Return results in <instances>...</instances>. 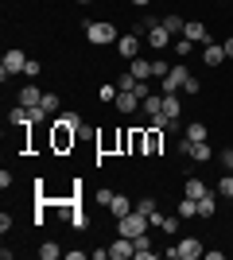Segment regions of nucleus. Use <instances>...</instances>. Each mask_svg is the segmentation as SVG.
I'll use <instances>...</instances> for the list:
<instances>
[{"label": "nucleus", "mask_w": 233, "mask_h": 260, "mask_svg": "<svg viewBox=\"0 0 233 260\" xmlns=\"http://www.w3.org/2000/svg\"><path fill=\"white\" fill-rule=\"evenodd\" d=\"M222 47H225V58H233V35H229V39H225Z\"/></svg>", "instance_id": "40"}, {"label": "nucleus", "mask_w": 233, "mask_h": 260, "mask_svg": "<svg viewBox=\"0 0 233 260\" xmlns=\"http://www.w3.org/2000/svg\"><path fill=\"white\" fill-rule=\"evenodd\" d=\"M202 62H206V66H222L225 62V47L222 43H206V47H202Z\"/></svg>", "instance_id": "12"}, {"label": "nucleus", "mask_w": 233, "mask_h": 260, "mask_svg": "<svg viewBox=\"0 0 233 260\" xmlns=\"http://www.w3.org/2000/svg\"><path fill=\"white\" fill-rule=\"evenodd\" d=\"M148 214H140V210H132V214H124V217H117V233L121 237H140V233H148Z\"/></svg>", "instance_id": "2"}, {"label": "nucleus", "mask_w": 233, "mask_h": 260, "mask_svg": "<svg viewBox=\"0 0 233 260\" xmlns=\"http://www.w3.org/2000/svg\"><path fill=\"white\" fill-rule=\"evenodd\" d=\"M70 221H74V229H86V214H82V210H74V214H70Z\"/></svg>", "instance_id": "37"}, {"label": "nucleus", "mask_w": 233, "mask_h": 260, "mask_svg": "<svg viewBox=\"0 0 233 260\" xmlns=\"http://www.w3.org/2000/svg\"><path fill=\"white\" fill-rule=\"evenodd\" d=\"M183 39H190V43H202V47H206V43H214V39H210V31H206V23H198V20H190L187 27H183Z\"/></svg>", "instance_id": "9"}, {"label": "nucleus", "mask_w": 233, "mask_h": 260, "mask_svg": "<svg viewBox=\"0 0 233 260\" xmlns=\"http://www.w3.org/2000/svg\"><path fill=\"white\" fill-rule=\"evenodd\" d=\"M159 148H163V128H148L144 132V155H159Z\"/></svg>", "instance_id": "11"}, {"label": "nucleus", "mask_w": 233, "mask_h": 260, "mask_svg": "<svg viewBox=\"0 0 233 260\" xmlns=\"http://www.w3.org/2000/svg\"><path fill=\"white\" fill-rule=\"evenodd\" d=\"M51 128H55V136H51V144H55V152H66V148H74V136L78 128H70V124H62V120H51Z\"/></svg>", "instance_id": "5"}, {"label": "nucleus", "mask_w": 233, "mask_h": 260, "mask_svg": "<svg viewBox=\"0 0 233 260\" xmlns=\"http://www.w3.org/2000/svg\"><path fill=\"white\" fill-rule=\"evenodd\" d=\"M148 43H152L155 51H167V47H171V31H167L163 23H155V27H148Z\"/></svg>", "instance_id": "10"}, {"label": "nucleus", "mask_w": 233, "mask_h": 260, "mask_svg": "<svg viewBox=\"0 0 233 260\" xmlns=\"http://www.w3.org/2000/svg\"><path fill=\"white\" fill-rule=\"evenodd\" d=\"M167 70H171V62H152V74L155 78H167Z\"/></svg>", "instance_id": "35"}, {"label": "nucleus", "mask_w": 233, "mask_h": 260, "mask_svg": "<svg viewBox=\"0 0 233 260\" xmlns=\"http://www.w3.org/2000/svg\"><path fill=\"white\" fill-rule=\"evenodd\" d=\"M187 140L190 144H202V140H206V124H187Z\"/></svg>", "instance_id": "25"}, {"label": "nucleus", "mask_w": 233, "mask_h": 260, "mask_svg": "<svg viewBox=\"0 0 233 260\" xmlns=\"http://www.w3.org/2000/svg\"><path fill=\"white\" fill-rule=\"evenodd\" d=\"M190 159H194V163H206V159H214V148H210V140L190 144Z\"/></svg>", "instance_id": "17"}, {"label": "nucleus", "mask_w": 233, "mask_h": 260, "mask_svg": "<svg viewBox=\"0 0 233 260\" xmlns=\"http://www.w3.org/2000/svg\"><path fill=\"white\" fill-rule=\"evenodd\" d=\"M132 74L140 78V82H148V78H152V62H144V58H132Z\"/></svg>", "instance_id": "22"}, {"label": "nucleus", "mask_w": 233, "mask_h": 260, "mask_svg": "<svg viewBox=\"0 0 233 260\" xmlns=\"http://www.w3.org/2000/svg\"><path fill=\"white\" fill-rule=\"evenodd\" d=\"M190 78V70L183 62H171V70H167V78H163V93H183V82Z\"/></svg>", "instance_id": "6"}, {"label": "nucleus", "mask_w": 233, "mask_h": 260, "mask_svg": "<svg viewBox=\"0 0 233 260\" xmlns=\"http://www.w3.org/2000/svg\"><path fill=\"white\" fill-rule=\"evenodd\" d=\"M109 210H113V217H124V214H132V202H128V198L124 194H113V202H109Z\"/></svg>", "instance_id": "19"}, {"label": "nucleus", "mask_w": 233, "mask_h": 260, "mask_svg": "<svg viewBox=\"0 0 233 260\" xmlns=\"http://www.w3.org/2000/svg\"><path fill=\"white\" fill-rule=\"evenodd\" d=\"M78 4H93V0H78Z\"/></svg>", "instance_id": "42"}, {"label": "nucleus", "mask_w": 233, "mask_h": 260, "mask_svg": "<svg viewBox=\"0 0 233 260\" xmlns=\"http://www.w3.org/2000/svg\"><path fill=\"white\" fill-rule=\"evenodd\" d=\"M190 47H194L190 39H179V43H175V54H179V58H187V54H190Z\"/></svg>", "instance_id": "31"}, {"label": "nucleus", "mask_w": 233, "mask_h": 260, "mask_svg": "<svg viewBox=\"0 0 233 260\" xmlns=\"http://www.w3.org/2000/svg\"><path fill=\"white\" fill-rule=\"evenodd\" d=\"M214 190H218V198H233V171H222V183Z\"/></svg>", "instance_id": "21"}, {"label": "nucleus", "mask_w": 233, "mask_h": 260, "mask_svg": "<svg viewBox=\"0 0 233 260\" xmlns=\"http://www.w3.org/2000/svg\"><path fill=\"white\" fill-rule=\"evenodd\" d=\"M179 113H183L179 93H163V117H167V120H179Z\"/></svg>", "instance_id": "14"}, {"label": "nucleus", "mask_w": 233, "mask_h": 260, "mask_svg": "<svg viewBox=\"0 0 233 260\" xmlns=\"http://www.w3.org/2000/svg\"><path fill=\"white\" fill-rule=\"evenodd\" d=\"M198 89H202V82H198V78H194V74H190L187 82H183V93H198Z\"/></svg>", "instance_id": "30"}, {"label": "nucleus", "mask_w": 233, "mask_h": 260, "mask_svg": "<svg viewBox=\"0 0 233 260\" xmlns=\"http://www.w3.org/2000/svg\"><path fill=\"white\" fill-rule=\"evenodd\" d=\"M43 109H47V117H51V113L58 117V93H43Z\"/></svg>", "instance_id": "28"}, {"label": "nucleus", "mask_w": 233, "mask_h": 260, "mask_svg": "<svg viewBox=\"0 0 233 260\" xmlns=\"http://www.w3.org/2000/svg\"><path fill=\"white\" fill-rule=\"evenodd\" d=\"M222 167H225V171H233V152H229V148L222 152Z\"/></svg>", "instance_id": "39"}, {"label": "nucleus", "mask_w": 233, "mask_h": 260, "mask_svg": "<svg viewBox=\"0 0 233 260\" xmlns=\"http://www.w3.org/2000/svg\"><path fill=\"white\" fill-rule=\"evenodd\" d=\"M179 217H198V202H194V198H183V202H179Z\"/></svg>", "instance_id": "24"}, {"label": "nucleus", "mask_w": 233, "mask_h": 260, "mask_svg": "<svg viewBox=\"0 0 233 260\" xmlns=\"http://www.w3.org/2000/svg\"><path fill=\"white\" fill-rule=\"evenodd\" d=\"M117 93H121L117 86H101V101H117Z\"/></svg>", "instance_id": "32"}, {"label": "nucleus", "mask_w": 233, "mask_h": 260, "mask_svg": "<svg viewBox=\"0 0 233 260\" xmlns=\"http://www.w3.org/2000/svg\"><path fill=\"white\" fill-rule=\"evenodd\" d=\"M23 66H27V54H23L20 47H12V51L4 54V62H0V78L8 82L12 74H23Z\"/></svg>", "instance_id": "4"}, {"label": "nucleus", "mask_w": 233, "mask_h": 260, "mask_svg": "<svg viewBox=\"0 0 233 260\" xmlns=\"http://www.w3.org/2000/svg\"><path fill=\"white\" fill-rule=\"evenodd\" d=\"M86 39H89L93 47H109V43H117L121 35H117V27H113V23L93 20V23H86Z\"/></svg>", "instance_id": "1"}, {"label": "nucleus", "mask_w": 233, "mask_h": 260, "mask_svg": "<svg viewBox=\"0 0 233 260\" xmlns=\"http://www.w3.org/2000/svg\"><path fill=\"white\" fill-rule=\"evenodd\" d=\"M117 51L124 54V58H136V51H140V35H121V39H117Z\"/></svg>", "instance_id": "13"}, {"label": "nucleus", "mask_w": 233, "mask_h": 260, "mask_svg": "<svg viewBox=\"0 0 233 260\" xmlns=\"http://www.w3.org/2000/svg\"><path fill=\"white\" fill-rule=\"evenodd\" d=\"M109 256H113V260H128V256H136L132 237H121V233H117V241L109 245Z\"/></svg>", "instance_id": "8"}, {"label": "nucleus", "mask_w": 233, "mask_h": 260, "mask_svg": "<svg viewBox=\"0 0 233 260\" xmlns=\"http://www.w3.org/2000/svg\"><path fill=\"white\" fill-rule=\"evenodd\" d=\"M148 225H152V229H159V225H163V210H155V214H148Z\"/></svg>", "instance_id": "36"}, {"label": "nucleus", "mask_w": 233, "mask_h": 260, "mask_svg": "<svg viewBox=\"0 0 233 260\" xmlns=\"http://www.w3.org/2000/svg\"><path fill=\"white\" fill-rule=\"evenodd\" d=\"M132 4H140V8H144V4H152V0H132Z\"/></svg>", "instance_id": "41"}, {"label": "nucleus", "mask_w": 233, "mask_h": 260, "mask_svg": "<svg viewBox=\"0 0 233 260\" xmlns=\"http://www.w3.org/2000/svg\"><path fill=\"white\" fill-rule=\"evenodd\" d=\"M159 23H163V27H167V31H171V35L187 27V20H183V16H163V20H159Z\"/></svg>", "instance_id": "23"}, {"label": "nucleus", "mask_w": 233, "mask_h": 260, "mask_svg": "<svg viewBox=\"0 0 233 260\" xmlns=\"http://www.w3.org/2000/svg\"><path fill=\"white\" fill-rule=\"evenodd\" d=\"M140 109H144L148 117H159V113H163V93H148V98L140 101Z\"/></svg>", "instance_id": "16"}, {"label": "nucleus", "mask_w": 233, "mask_h": 260, "mask_svg": "<svg viewBox=\"0 0 233 260\" xmlns=\"http://www.w3.org/2000/svg\"><path fill=\"white\" fill-rule=\"evenodd\" d=\"M39 256H43V260H58V256H62V249H58L55 241H47L43 249H39Z\"/></svg>", "instance_id": "26"}, {"label": "nucleus", "mask_w": 233, "mask_h": 260, "mask_svg": "<svg viewBox=\"0 0 233 260\" xmlns=\"http://www.w3.org/2000/svg\"><path fill=\"white\" fill-rule=\"evenodd\" d=\"M159 229H163V233H175V229H179V217H167L163 214V225H159Z\"/></svg>", "instance_id": "34"}, {"label": "nucleus", "mask_w": 233, "mask_h": 260, "mask_svg": "<svg viewBox=\"0 0 233 260\" xmlns=\"http://www.w3.org/2000/svg\"><path fill=\"white\" fill-rule=\"evenodd\" d=\"M140 93H136V89H121V93H117V101H113V105H117V113H124V117H132L136 109H140Z\"/></svg>", "instance_id": "7"}, {"label": "nucleus", "mask_w": 233, "mask_h": 260, "mask_svg": "<svg viewBox=\"0 0 233 260\" xmlns=\"http://www.w3.org/2000/svg\"><path fill=\"white\" fill-rule=\"evenodd\" d=\"M214 214H218V190L198 198V217H214Z\"/></svg>", "instance_id": "15"}, {"label": "nucleus", "mask_w": 233, "mask_h": 260, "mask_svg": "<svg viewBox=\"0 0 233 260\" xmlns=\"http://www.w3.org/2000/svg\"><path fill=\"white\" fill-rule=\"evenodd\" d=\"M136 210H140V214H155L159 206H155V198H152V194H144L140 202H136Z\"/></svg>", "instance_id": "27"}, {"label": "nucleus", "mask_w": 233, "mask_h": 260, "mask_svg": "<svg viewBox=\"0 0 233 260\" xmlns=\"http://www.w3.org/2000/svg\"><path fill=\"white\" fill-rule=\"evenodd\" d=\"M93 202H97V206H109V202H113V190H109V186H101L97 194H93Z\"/></svg>", "instance_id": "29"}, {"label": "nucleus", "mask_w": 233, "mask_h": 260, "mask_svg": "<svg viewBox=\"0 0 233 260\" xmlns=\"http://www.w3.org/2000/svg\"><path fill=\"white\" fill-rule=\"evenodd\" d=\"M20 105H27V109L43 105V93H39L35 86H23V89H20Z\"/></svg>", "instance_id": "18"}, {"label": "nucleus", "mask_w": 233, "mask_h": 260, "mask_svg": "<svg viewBox=\"0 0 233 260\" xmlns=\"http://www.w3.org/2000/svg\"><path fill=\"white\" fill-rule=\"evenodd\" d=\"M202 252H206V249H202L198 237H183L175 249H167V256H171V260H198Z\"/></svg>", "instance_id": "3"}, {"label": "nucleus", "mask_w": 233, "mask_h": 260, "mask_svg": "<svg viewBox=\"0 0 233 260\" xmlns=\"http://www.w3.org/2000/svg\"><path fill=\"white\" fill-rule=\"evenodd\" d=\"M23 74H27V78H39V62H31V58H27V66H23Z\"/></svg>", "instance_id": "38"}, {"label": "nucleus", "mask_w": 233, "mask_h": 260, "mask_svg": "<svg viewBox=\"0 0 233 260\" xmlns=\"http://www.w3.org/2000/svg\"><path fill=\"white\" fill-rule=\"evenodd\" d=\"M202 194H210V186L202 183V179H187V198H194V202H198Z\"/></svg>", "instance_id": "20"}, {"label": "nucleus", "mask_w": 233, "mask_h": 260, "mask_svg": "<svg viewBox=\"0 0 233 260\" xmlns=\"http://www.w3.org/2000/svg\"><path fill=\"white\" fill-rule=\"evenodd\" d=\"M132 245H136V252H140V249H152V237H148V233H140V237H132Z\"/></svg>", "instance_id": "33"}]
</instances>
